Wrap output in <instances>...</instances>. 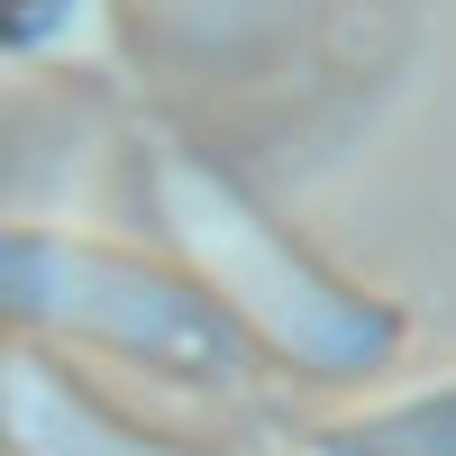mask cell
Returning a JSON list of instances; mask_svg holds the SVG:
<instances>
[{"label":"cell","mask_w":456,"mask_h":456,"mask_svg":"<svg viewBox=\"0 0 456 456\" xmlns=\"http://www.w3.org/2000/svg\"><path fill=\"white\" fill-rule=\"evenodd\" d=\"M292 456H456V384L384 402V411H356V420H329Z\"/></svg>","instance_id":"7a4b0ae2"},{"label":"cell","mask_w":456,"mask_h":456,"mask_svg":"<svg viewBox=\"0 0 456 456\" xmlns=\"http://www.w3.org/2000/svg\"><path fill=\"white\" fill-rule=\"evenodd\" d=\"M37 402H19V429L37 456H219V447H183V438H156L137 420H110L101 402L64 393V384H28Z\"/></svg>","instance_id":"6da1fadb"}]
</instances>
